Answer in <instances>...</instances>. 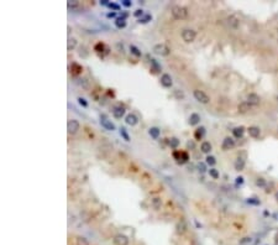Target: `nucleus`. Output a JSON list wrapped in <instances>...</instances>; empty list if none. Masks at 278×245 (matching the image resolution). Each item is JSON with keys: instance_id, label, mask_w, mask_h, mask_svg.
I'll list each match as a JSON object with an SVG mask.
<instances>
[{"instance_id": "nucleus-1", "label": "nucleus", "mask_w": 278, "mask_h": 245, "mask_svg": "<svg viewBox=\"0 0 278 245\" xmlns=\"http://www.w3.org/2000/svg\"><path fill=\"white\" fill-rule=\"evenodd\" d=\"M171 13H172V16L177 20H183L188 16L187 9L184 6H181V5H174L172 10H171Z\"/></svg>"}, {"instance_id": "nucleus-2", "label": "nucleus", "mask_w": 278, "mask_h": 245, "mask_svg": "<svg viewBox=\"0 0 278 245\" xmlns=\"http://www.w3.org/2000/svg\"><path fill=\"white\" fill-rule=\"evenodd\" d=\"M193 95H194V98H196V100L199 101V103H202V104H208L210 101L209 95L205 92L200 91V89H196V91L193 92Z\"/></svg>"}, {"instance_id": "nucleus-3", "label": "nucleus", "mask_w": 278, "mask_h": 245, "mask_svg": "<svg viewBox=\"0 0 278 245\" xmlns=\"http://www.w3.org/2000/svg\"><path fill=\"white\" fill-rule=\"evenodd\" d=\"M153 52L159 56H168L171 53V49L166 44H157L153 46Z\"/></svg>"}, {"instance_id": "nucleus-4", "label": "nucleus", "mask_w": 278, "mask_h": 245, "mask_svg": "<svg viewBox=\"0 0 278 245\" xmlns=\"http://www.w3.org/2000/svg\"><path fill=\"white\" fill-rule=\"evenodd\" d=\"M196 36H197V34H196V31H194V30H192V29H184V30L182 31V39H183V41H184V42H187V44L193 42V41L196 40Z\"/></svg>"}, {"instance_id": "nucleus-5", "label": "nucleus", "mask_w": 278, "mask_h": 245, "mask_svg": "<svg viewBox=\"0 0 278 245\" xmlns=\"http://www.w3.org/2000/svg\"><path fill=\"white\" fill-rule=\"evenodd\" d=\"M80 128V124L78 120H75V119H72V120H69L67 123V131H68V134H75L77 131L79 130Z\"/></svg>"}, {"instance_id": "nucleus-6", "label": "nucleus", "mask_w": 278, "mask_h": 245, "mask_svg": "<svg viewBox=\"0 0 278 245\" xmlns=\"http://www.w3.org/2000/svg\"><path fill=\"white\" fill-rule=\"evenodd\" d=\"M247 103L250 104L251 106H256L260 104V101H261V98H260V95L256 94V93H250L247 95Z\"/></svg>"}, {"instance_id": "nucleus-7", "label": "nucleus", "mask_w": 278, "mask_h": 245, "mask_svg": "<svg viewBox=\"0 0 278 245\" xmlns=\"http://www.w3.org/2000/svg\"><path fill=\"white\" fill-rule=\"evenodd\" d=\"M221 147H223V150H224V151L231 150V149L235 147V140L232 139V137H230V136L225 137V139H224V141H223Z\"/></svg>"}, {"instance_id": "nucleus-8", "label": "nucleus", "mask_w": 278, "mask_h": 245, "mask_svg": "<svg viewBox=\"0 0 278 245\" xmlns=\"http://www.w3.org/2000/svg\"><path fill=\"white\" fill-rule=\"evenodd\" d=\"M114 245H129V238L124 234H117L114 236Z\"/></svg>"}, {"instance_id": "nucleus-9", "label": "nucleus", "mask_w": 278, "mask_h": 245, "mask_svg": "<svg viewBox=\"0 0 278 245\" xmlns=\"http://www.w3.org/2000/svg\"><path fill=\"white\" fill-rule=\"evenodd\" d=\"M125 106H122V105H116L114 106V109H113V115L116 118V119H121L124 115H125Z\"/></svg>"}, {"instance_id": "nucleus-10", "label": "nucleus", "mask_w": 278, "mask_h": 245, "mask_svg": "<svg viewBox=\"0 0 278 245\" xmlns=\"http://www.w3.org/2000/svg\"><path fill=\"white\" fill-rule=\"evenodd\" d=\"M161 84H162L164 88H169V87H172V84H173L172 77H171L169 74H167V73L162 74V77H161Z\"/></svg>"}, {"instance_id": "nucleus-11", "label": "nucleus", "mask_w": 278, "mask_h": 245, "mask_svg": "<svg viewBox=\"0 0 278 245\" xmlns=\"http://www.w3.org/2000/svg\"><path fill=\"white\" fill-rule=\"evenodd\" d=\"M100 124H102V126L106 130H109V131H114L115 130V125L111 123V120H109V119H106V118H102L100 119Z\"/></svg>"}, {"instance_id": "nucleus-12", "label": "nucleus", "mask_w": 278, "mask_h": 245, "mask_svg": "<svg viewBox=\"0 0 278 245\" xmlns=\"http://www.w3.org/2000/svg\"><path fill=\"white\" fill-rule=\"evenodd\" d=\"M176 231L178 233V234H184L187 231V223L184 219H181L178 223L176 225Z\"/></svg>"}, {"instance_id": "nucleus-13", "label": "nucleus", "mask_w": 278, "mask_h": 245, "mask_svg": "<svg viewBox=\"0 0 278 245\" xmlns=\"http://www.w3.org/2000/svg\"><path fill=\"white\" fill-rule=\"evenodd\" d=\"M228 25L231 27V29H237L239 25H240V21H239V19H237L236 16L231 15V16L228 17Z\"/></svg>"}, {"instance_id": "nucleus-14", "label": "nucleus", "mask_w": 278, "mask_h": 245, "mask_svg": "<svg viewBox=\"0 0 278 245\" xmlns=\"http://www.w3.org/2000/svg\"><path fill=\"white\" fill-rule=\"evenodd\" d=\"M247 133L251 137H258L260 134H261V129L258 126H250L247 129Z\"/></svg>"}, {"instance_id": "nucleus-15", "label": "nucleus", "mask_w": 278, "mask_h": 245, "mask_svg": "<svg viewBox=\"0 0 278 245\" xmlns=\"http://www.w3.org/2000/svg\"><path fill=\"white\" fill-rule=\"evenodd\" d=\"M125 121H126L127 125H131V126H134V125L137 124L139 119H137V116H136L135 114H127L126 118H125Z\"/></svg>"}, {"instance_id": "nucleus-16", "label": "nucleus", "mask_w": 278, "mask_h": 245, "mask_svg": "<svg viewBox=\"0 0 278 245\" xmlns=\"http://www.w3.org/2000/svg\"><path fill=\"white\" fill-rule=\"evenodd\" d=\"M200 150H202V152L204 154H210V151L213 150V146L209 141H203L202 142V145H200Z\"/></svg>"}, {"instance_id": "nucleus-17", "label": "nucleus", "mask_w": 278, "mask_h": 245, "mask_svg": "<svg viewBox=\"0 0 278 245\" xmlns=\"http://www.w3.org/2000/svg\"><path fill=\"white\" fill-rule=\"evenodd\" d=\"M204 135H205V128L204 126H200L194 131V137H196V140H202L204 137Z\"/></svg>"}, {"instance_id": "nucleus-18", "label": "nucleus", "mask_w": 278, "mask_h": 245, "mask_svg": "<svg viewBox=\"0 0 278 245\" xmlns=\"http://www.w3.org/2000/svg\"><path fill=\"white\" fill-rule=\"evenodd\" d=\"M200 123V115L197 114V113H193V114H191V116H189V124L191 125H198Z\"/></svg>"}, {"instance_id": "nucleus-19", "label": "nucleus", "mask_w": 278, "mask_h": 245, "mask_svg": "<svg viewBox=\"0 0 278 245\" xmlns=\"http://www.w3.org/2000/svg\"><path fill=\"white\" fill-rule=\"evenodd\" d=\"M149 134H150V136L152 137V139H158L159 137V135H161V130H159L158 128H156V126H152V128H150V130H149Z\"/></svg>"}, {"instance_id": "nucleus-20", "label": "nucleus", "mask_w": 278, "mask_h": 245, "mask_svg": "<svg viewBox=\"0 0 278 245\" xmlns=\"http://www.w3.org/2000/svg\"><path fill=\"white\" fill-rule=\"evenodd\" d=\"M250 109H251V105L248 104L247 101L239 104V106H237V110H239V113H241V114H245V113H247Z\"/></svg>"}, {"instance_id": "nucleus-21", "label": "nucleus", "mask_w": 278, "mask_h": 245, "mask_svg": "<svg viewBox=\"0 0 278 245\" xmlns=\"http://www.w3.org/2000/svg\"><path fill=\"white\" fill-rule=\"evenodd\" d=\"M245 169V160L239 157L237 160L235 161V170L236 171H242Z\"/></svg>"}, {"instance_id": "nucleus-22", "label": "nucleus", "mask_w": 278, "mask_h": 245, "mask_svg": "<svg viewBox=\"0 0 278 245\" xmlns=\"http://www.w3.org/2000/svg\"><path fill=\"white\" fill-rule=\"evenodd\" d=\"M244 133H245V128H244V126H237V128H235V129L232 130L234 136H235V137H237V139L242 137Z\"/></svg>"}, {"instance_id": "nucleus-23", "label": "nucleus", "mask_w": 278, "mask_h": 245, "mask_svg": "<svg viewBox=\"0 0 278 245\" xmlns=\"http://www.w3.org/2000/svg\"><path fill=\"white\" fill-rule=\"evenodd\" d=\"M167 142H168V145L172 147V149H177V147L179 146V144H181L179 140L177 139V137H171V139H168Z\"/></svg>"}, {"instance_id": "nucleus-24", "label": "nucleus", "mask_w": 278, "mask_h": 245, "mask_svg": "<svg viewBox=\"0 0 278 245\" xmlns=\"http://www.w3.org/2000/svg\"><path fill=\"white\" fill-rule=\"evenodd\" d=\"M70 69H72V73L73 74H79L80 72H82V66H79L78 63H72V66H70Z\"/></svg>"}, {"instance_id": "nucleus-25", "label": "nucleus", "mask_w": 278, "mask_h": 245, "mask_svg": "<svg viewBox=\"0 0 278 245\" xmlns=\"http://www.w3.org/2000/svg\"><path fill=\"white\" fill-rule=\"evenodd\" d=\"M115 25H116V27H119V29H124L126 26V20L122 19V17H116Z\"/></svg>"}, {"instance_id": "nucleus-26", "label": "nucleus", "mask_w": 278, "mask_h": 245, "mask_svg": "<svg viewBox=\"0 0 278 245\" xmlns=\"http://www.w3.org/2000/svg\"><path fill=\"white\" fill-rule=\"evenodd\" d=\"M75 46H77V40L75 39H68V42H67V50L68 51H72L75 49Z\"/></svg>"}, {"instance_id": "nucleus-27", "label": "nucleus", "mask_w": 278, "mask_h": 245, "mask_svg": "<svg viewBox=\"0 0 278 245\" xmlns=\"http://www.w3.org/2000/svg\"><path fill=\"white\" fill-rule=\"evenodd\" d=\"M150 62H151V66H152V69L155 71V72H159V71H161V66L158 64V62L156 61L155 58H151Z\"/></svg>"}, {"instance_id": "nucleus-28", "label": "nucleus", "mask_w": 278, "mask_h": 245, "mask_svg": "<svg viewBox=\"0 0 278 245\" xmlns=\"http://www.w3.org/2000/svg\"><path fill=\"white\" fill-rule=\"evenodd\" d=\"M130 51H131V53H132L134 56H136V57H141V56H142L141 51H140L136 46H134V45H130Z\"/></svg>"}, {"instance_id": "nucleus-29", "label": "nucleus", "mask_w": 278, "mask_h": 245, "mask_svg": "<svg viewBox=\"0 0 278 245\" xmlns=\"http://www.w3.org/2000/svg\"><path fill=\"white\" fill-rule=\"evenodd\" d=\"M161 204H162L161 198H158V197H155V198L152 199V207L155 208V209H159V208H161Z\"/></svg>"}, {"instance_id": "nucleus-30", "label": "nucleus", "mask_w": 278, "mask_h": 245, "mask_svg": "<svg viewBox=\"0 0 278 245\" xmlns=\"http://www.w3.org/2000/svg\"><path fill=\"white\" fill-rule=\"evenodd\" d=\"M67 6H68V9H77L79 6V1L78 0H69L67 3Z\"/></svg>"}, {"instance_id": "nucleus-31", "label": "nucleus", "mask_w": 278, "mask_h": 245, "mask_svg": "<svg viewBox=\"0 0 278 245\" xmlns=\"http://www.w3.org/2000/svg\"><path fill=\"white\" fill-rule=\"evenodd\" d=\"M75 241H77V245H89V241L84 236H77Z\"/></svg>"}, {"instance_id": "nucleus-32", "label": "nucleus", "mask_w": 278, "mask_h": 245, "mask_svg": "<svg viewBox=\"0 0 278 245\" xmlns=\"http://www.w3.org/2000/svg\"><path fill=\"white\" fill-rule=\"evenodd\" d=\"M205 164L209 165V166H214V165L216 164V160H215L214 156H210V155H208V156H206V159H205Z\"/></svg>"}, {"instance_id": "nucleus-33", "label": "nucleus", "mask_w": 278, "mask_h": 245, "mask_svg": "<svg viewBox=\"0 0 278 245\" xmlns=\"http://www.w3.org/2000/svg\"><path fill=\"white\" fill-rule=\"evenodd\" d=\"M266 184H267V182H266V180H264L263 177H258L257 180H256V186H257V187L263 188V187H266Z\"/></svg>"}, {"instance_id": "nucleus-34", "label": "nucleus", "mask_w": 278, "mask_h": 245, "mask_svg": "<svg viewBox=\"0 0 278 245\" xmlns=\"http://www.w3.org/2000/svg\"><path fill=\"white\" fill-rule=\"evenodd\" d=\"M151 20H152V16H151L150 14H146L144 17H140L139 22H140V24H146V22H149V21H151Z\"/></svg>"}, {"instance_id": "nucleus-35", "label": "nucleus", "mask_w": 278, "mask_h": 245, "mask_svg": "<svg viewBox=\"0 0 278 245\" xmlns=\"http://www.w3.org/2000/svg\"><path fill=\"white\" fill-rule=\"evenodd\" d=\"M120 135L124 137V140H125V141H130V136H129V134H127V131H126L125 128H120Z\"/></svg>"}, {"instance_id": "nucleus-36", "label": "nucleus", "mask_w": 278, "mask_h": 245, "mask_svg": "<svg viewBox=\"0 0 278 245\" xmlns=\"http://www.w3.org/2000/svg\"><path fill=\"white\" fill-rule=\"evenodd\" d=\"M209 175H210V177L214 178V180H218L219 176H220V175H219V171L216 169H210L209 170Z\"/></svg>"}, {"instance_id": "nucleus-37", "label": "nucleus", "mask_w": 278, "mask_h": 245, "mask_svg": "<svg viewBox=\"0 0 278 245\" xmlns=\"http://www.w3.org/2000/svg\"><path fill=\"white\" fill-rule=\"evenodd\" d=\"M189 160V156H188V154L186 151H182V155H181V161L178 164H186L187 161Z\"/></svg>"}, {"instance_id": "nucleus-38", "label": "nucleus", "mask_w": 278, "mask_h": 245, "mask_svg": "<svg viewBox=\"0 0 278 245\" xmlns=\"http://www.w3.org/2000/svg\"><path fill=\"white\" fill-rule=\"evenodd\" d=\"M104 49H105V46H104V44H102V42H99V44H97L95 46H94V51H97V52H103L104 51Z\"/></svg>"}, {"instance_id": "nucleus-39", "label": "nucleus", "mask_w": 278, "mask_h": 245, "mask_svg": "<svg viewBox=\"0 0 278 245\" xmlns=\"http://www.w3.org/2000/svg\"><path fill=\"white\" fill-rule=\"evenodd\" d=\"M247 202L250 203V204H253V206H260V204H261V202H260L258 199H256V198H250Z\"/></svg>"}, {"instance_id": "nucleus-40", "label": "nucleus", "mask_w": 278, "mask_h": 245, "mask_svg": "<svg viewBox=\"0 0 278 245\" xmlns=\"http://www.w3.org/2000/svg\"><path fill=\"white\" fill-rule=\"evenodd\" d=\"M78 103H79L82 106H84V108H87V106H88L87 100H85L84 98H82V97H79V98H78Z\"/></svg>"}, {"instance_id": "nucleus-41", "label": "nucleus", "mask_w": 278, "mask_h": 245, "mask_svg": "<svg viewBox=\"0 0 278 245\" xmlns=\"http://www.w3.org/2000/svg\"><path fill=\"white\" fill-rule=\"evenodd\" d=\"M134 15L136 16V17H142V15H144V10L142 9H137V10H136L135 11V13H134Z\"/></svg>"}, {"instance_id": "nucleus-42", "label": "nucleus", "mask_w": 278, "mask_h": 245, "mask_svg": "<svg viewBox=\"0 0 278 245\" xmlns=\"http://www.w3.org/2000/svg\"><path fill=\"white\" fill-rule=\"evenodd\" d=\"M109 8L113 9V10H120V5H117V4H115V3H110V4H109Z\"/></svg>"}, {"instance_id": "nucleus-43", "label": "nucleus", "mask_w": 278, "mask_h": 245, "mask_svg": "<svg viewBox=\"0 0 278 245\" xmlns=\"http://www.w3.org/2000/svg\"><path fill=\"white\" fill-rule=\"evenodd\" d=\"M174 94H176V97H177V98H184V94H183V92H181L179 89H176V91H174Z\"/></svg>"}, {"instance_id": "nucleus-44", "label": "nucleus", "mask_w": 278, "mask_h": 245, "mask_svg": "<svg viewBox=\"0 0 278 245\" xmlns=\"http://www.w3.org/2000/svg\"><path fill=\"white\" fill-rule=\"evenodd\" d=\"M84 51H87V49H85V47H80L79 55H80L82 57H87V56H88V52H84Z\"/></svg>"}, {"instance_id": "nucleus-45", "label": "nucleus", "mask_w": 278, "mask_h": 245, "mask_svg": "<svg viewBox=\"0 0 278 245\" xmlns=\"http://www.w3.org/2000/svg\"><path fill=\"white\" fill-rule=\"evenodd\" d=\"M247 243H251V238L246 236V238L242 239V240H240V244H247Z\"/></svg>"}, {"instance_id": "nucleus-46", "label": "nucleus", "mask_w": 278, "mask_h": 245, "mask_svg": "<svg viewBox=\"0 0 278 245\" xmlns=\"http://www.w3.org/2000/svg\"><path fill=\"white\" fill-rule=\"evenodd\" d=\"M121 4L124 5V6H126V8L131 6V1H130V0H122V1H121Z\"/></svg>"}, {"instance_id": "nucleus-47", "label": "nucleus", "mask_w": 278, "mask_h": 245, "mask_svg": "<svg viewBox=\"0 0 278 245\" xmlns=\"http://www.w3.org/2000/svg\"><path fill=\"white\" fill-rule=\"evenodd\" d=\"M198 169H199L200 172H205V170H206V169H205V164H199V165H198Z\"/></svg>"}, {"instance_id": "nucleus-48", "label": "nucleus", "mask_w": 278, "mask_h": 245, "mask_svg": "<svg viewBox=\"0 0 278 245\" xmlns=\"http://www.w3.org/2000/svg\"><path fill=\"white\" fill-rule=\"evenodd\" d=\"M236 183H237V184H242V183H244V177H241V176L236 177Z\"/></svg>"}, {"instance_id": "nucleus-49", "label": "nucleus", "mask_w": 278, "mask_h": 245, "mask_svg": "<svg viewBox=\"0 0 278 245\" xmlns=\"http://www.w3.org/2000/svg\"><path fill=\"white\" fill-rule=\"evenodd\" d=\"M109 1H108V0H102V1H100V5H108V6H109Z\"/></svg>"}, {"instance_id": "nucleus-50", "label": "nucleus", "mask_w": 278, "mask_h": 245, "mask_svg": "<svg viewBox=\"0 0 278 245\" xmlns=\"http://www.w3.org/2000/svg\"><path fill=\"white\" fill-rule=\"evenodd\" d=\"M106 16H108V17H115V16H116V13H115V11H113V13H109Z\"/></svg>"}, {"instance_id": "nucleus-51", "label": "nucleus", "mask_w": 278, "mask_h": 245, "mask_svg": "<svg viewBox=\"0 0 278 245\" xmlns=\"http://www.w3.org/2000/svg\"><path fill=\"white\" fill-rule=\"evenodd\" d=\"M188 147H191V149H194V142H192V141H188Z\"/></svg>"}]
</instances>
